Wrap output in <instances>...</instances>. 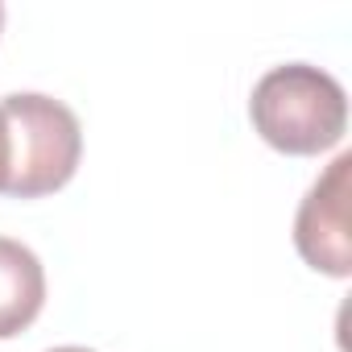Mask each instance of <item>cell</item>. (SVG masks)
Instances as JSON below:
<instances>
[{
    "label": "cell",
    "instance_id": "52a82bcc",
    "mask_svg": "<svg viewBox=\"0 0 352 352\" xmlns=\"http://www.w3.org/2000/svg\"><path fill=\"white\" fill-rule=\"evenodd\" d=\"M0 30H5V5H0Z\"/></svg>",
    "mask_w": 352,
    "mask_h": 352
},
{
    "label": "cell",
    "instance_id": "3957f363",
    "mask_svg": "<svg viewBox=\"0 0 352 352\" xmlns=\"http://www.w3.org/2000/svg\"><path fill=\"white\" fill-rule=\"evenodd\" d=\"M348 174H352V153H340L311 183V191H307V199L298 204V216H294V249H298V257L311 270L327 274V278H348L352 274Z\"/></svg>",
    "mask_w": 352,
    "mask_h": 352
},
{
    "label": "cell",
    "instance_id": "5b68a950",
    "mask_svg": "<svg viewBox=\"0 0 352 352\" xmlns=\"http://www.w3.org/2000/svg\"><path fill=\"white\" fill-rule=\"evenodd\" d=\"M9 174H13V133H9L5 108H0V195L9 191Z\"/></svg>",
    "mask_w": 352,
    "mask_h": 352
},
{
    "label": "cell",
    "instance_id": "6da1fadb",
    "mask_svg": "<svg viewBox=\"0 0 352 352\" xmlns=\"http://www.w3.org/2000/svg\"><path fill=\"white\" fill-rule=\"evenodd\" d=\"M249 120L270 149L290 157H315L344 141L348 96L327 71L311 63H286L257 79Z\"/></svg>",
    "mask_w": 352,
    "mask_h": 352
},
{
    "label": "cell",
    "instance_id": "7a4b0ae2",
    "mask_svg": "<svg viewBox=\"0 0 352 352\" xmlns=\"http://www.w3.org/2000/svg\"><path fill=\"white\" fill-rule=\"evenodd\" d=\"M13 133V174L9 191L13 199H42L63 191L83 157V129L79 116L42 91H13L0 100Z\"/></svg>",
    "mask_w": 352,
    "mask_h": 352
},
{
    "label": "cell",
    "instance_id": "277c9868",
    "mask_svg": "<svg viewBox=\"0 0 352 352\" xmlns=\"http://www.w3.org/2000/svg\"><path fill=\"white\" fill-rule=\"evenodd\" d=\"M46 307V270L38 253L0 236V340L21 336Z\"/></svg>",
    "mask_w": 352,
    "mask_h": 352
},
{
    "label": "cell",
    "instance_id": "8992f818",
    "mask_svg": "<svg viewBox=\"0 0 352 352\" xmlns=\"http://www.w3.org/2000/svg\"><path fill=\"white\" fill-rule=\"evenodd\" d=\"M50 352H91V348H75V344H67V348H50Z\"/></svg>",
    "mask_w": 352,
    "mask_h": 352
}]
</instances>
